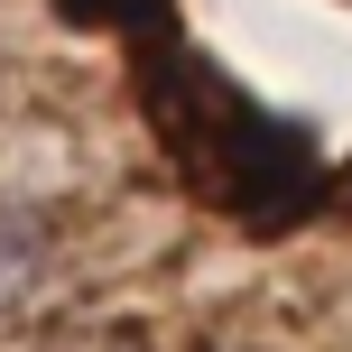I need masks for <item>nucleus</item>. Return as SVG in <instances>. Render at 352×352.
Masks as SVG:
<instances>
[{
    "label": "nucleus",
    "instance_id": "f257e3e1",
    "mask_svg": "<svg viewBox=\"0 0 352 352\" xmlns=\"http://www.w3.org/2000/svg\"><path fill=\"white\" fill-rule=\"evenodd\" d=\"M65 352H140V343H65Z\"/></svg>",
    "mask_w": 352,
    "mask_h": 352
}]
</instances>
